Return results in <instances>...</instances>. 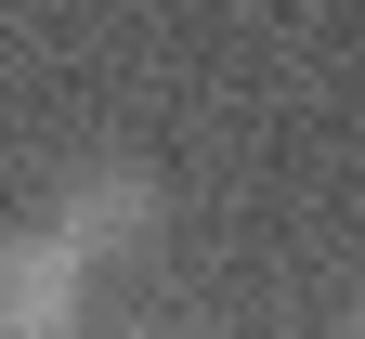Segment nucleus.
<instances>
[{"instance_id":"nucleus-1","label":"nucleus","mask_w":365,"mask_h":339,"mask_svg":"<svg viewBox=\"0 0 365 339\" xmlns=\"http://www.w3.org/2000/svg\"><path fill=\"white\" fill-rule=\"evenodd\" d=\"M39 235H53L78 274H105V261H144L157 235H170V196H157L144 157H78L53 183V209H39Z\"/></svg>"},{"instance_id":"nucleus-2","label":"nucleus","mask_w":365,"mask_h":339,"mask_svg":"<svg viewBox=\"0 0 365 339\" xmlns=\"http://www.w3.org/2000/svg\"><path fill=\"white\" fill-rule=\"evenodd\" d=\"M78 287H91V274H78L39 222L0 235V339H78Z\"/></svg>"},{"instance_id":"nucleus-3","label":"nucleus","mask_w":365,"mask_h":339,"mask_svg":"<svg viewBox=\"0 0 365 339\" xmlns=\"http://www.w3.org/2000/svg\"><path fill=\"white\" fill-rule=\"evenodd\" d=\"M130 339H157V326H130Z\"/></svg>"}]
</instances>
